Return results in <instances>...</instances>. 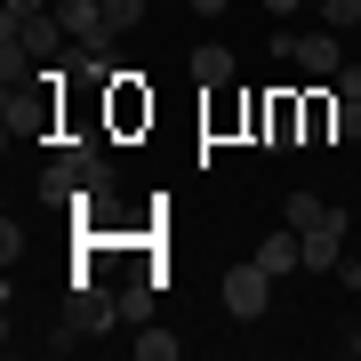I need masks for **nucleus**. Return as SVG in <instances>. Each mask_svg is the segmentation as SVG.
Here are the masks:
<instances>
[{
	"mask_svg": "<svg viewBox=\"0 0 361 361\" xmlns=\"http://www.w3.org/2000/svg\"><path fill=\"white\" fill-rule=\"evenodd\" d=\"M56 16H65V32L80 49H104L113 40V16H104V0H56Z\"/></svg>",
	"mask_w": 361,
	"mask_h": 361,
	"instance_id": "7ed1b4c3",
	"label": "nucleus"
},
{
	"mask_svg": "<svg viewBox=\"0 0 361 361\" xmlns=\"http://www.w3.org/2000/svg\"><path fill=\"white\" fill-rule=\"evenodd\" d=\"M104 16H113V32H129L137 16H145V0H104Z\"/></svg>",
	"mask_w": 361,
	"mask_h": 361,
	"instance_id": "f8f14e48",
	"label": "nucleus"
},
{
	"mask_svg": "<svg viewBox=\"0 0 361 361\" xmlns=\"http://www.w3.org/2000/svg\"><path fill=\"white\" fill-rule=\"evenodd\" d=\"M329 137L361 145V104H353V97H337V104H329Z\"/></svg>",
	"mask_w": 361,
	"mask_h": 361,
	"instance_id": "9d476101",
	"label": "nucleus"
},
{
	"mask_svg": "<svg viewBox=\"0 0 361 361\" xmlns=\"http://www.w3.org/2000/svg\"><path fill=\"white\" fill-rule=\"evenodd\" d=\"M297 8H313V0H265V16H297Z\"/></svg>",
	"mask_w": 361,
	"mask_h": 361,
	"instance_id": "4468645a",
	"label": "nucleus"
},
{
	"mask_svg": "<svg viewBox=\"0 0 361 361\" xmlns=\"http://www.w3.org/2000/svg\"><path fill=\"white\" fill-rule=\"evenodd\" d=\"M193 80H201V89H225V80H233V49L201 40V49H193Z\"/></svg>",
	"mask_w": 361,
	"mask_h": 361,
	"instance_id": "0eeeda50",
	"label": "nucleus"
},
{
	"mask_svg": "<svg viewBox=\"0 0 361 361\" xmlns=\"http://www.w3.org/2000/svg\"><path fill=\"white\" fill-rule=\"evenodd\" d=\"M265 297H273V273H265L257 257L225 273V313H233V322H257V313H265Z\"/></svg>",
	"mask_w": 361,
	"mask_h": 361,
	"instance_id": "f257e3e1",
	"label": "nucleus"
},
{
	"mask_svg": "<svg viewBox=\"0 0 361 361\" xmlns=\"http://www.w3.org/2000/svg\"><path fill=\"white\" fill-rule=\"evenodd\" d=\"M257 265L265 273H297V265H305V233H297V225L289 233H265V241H257Z\"/></svg>",
	"mask_w": 361,
	"mask_h": 361,
	"instance_id": "20e7f679",
	"label": "nucleus"
},
{
	"mask_svg": "<svg viewBox=\"0 0 361 361\" xmlns=\"http://www.w3.org/2000/svg\"><path fill=\"white\" fill-rule=\"evenodd\" d=\"M281 217H289L297 233H313V225H345V209H329L322 193H289V201H281Z\"/></svg>",
	"mask_w": 361,
	"mask_h": 361,
	"instance_id": "423d86ee",
	"label": "nucleus"
},
{
	"mask_svg": "<svg viewBox=\"0 0 361 361\" xmlns=\"http://www.w3.org/2000/svg\"><path fill=\"white\" fill-rule=\"evenodd\" d=\"M337 97H353V104H361V65H345V73H337Z\"/></svg>",
	"mask_w": 361,
	"mask_h": 361,
	"instance_id": "ddd939ff",
	"label": "nucleus"
},
{
	"mask_svg": "<svg viewBox=\"0 0 361 361\" xmlns=\"http://www.w3.org/2000/svg\"><path fill=\"white\" fill-rule=\"evenodd\" d=\"M121 322V297H97L89 273H80V297H73V329H113Z\"/></svg>",
	"mask_w": 361,
	"mask_h": 361,
	"instance_id": "39448f33",
	"label": "nucleus"
},
{
	"mask_svg": "<svg viewBox=\"0 0 361 361\" xmlns=\"http://www.w3.org/2000/svg\"><path fill=\"white\" fill-rule=\"evenodd\" d=\"M129 345H137V361H177V337L169 329H145V337H129Z\"/></svg>",
	"mask_w": 361,
	"mask_h": 361,
	"instance_id": "9b49d317",
	"label": "nucleus"
},
{
	"mask_svg": "<svg viewBox=\"0 0 361 361\" xmlns=\"http://www.w3.org/2000/svg\"><path fill=\"white\" fill-rule=\"evenodd\" d=\"M273 49L297 56L305 73H345V56H337V32H273Z\"/></svg>",
	"mask_w": 361,
	"mask_h": 361,
	"instance_id": "f03ea898",
	"label": "nucleus"
},
{
	"mask_svg": "<svg viewBox=\"0 0 361 361\" xmlns=\"http://www.w3.org/2000/svg\"><path fill=\"white\" fill-rule=\"evenodd\" d=\"M337 241H345V225H313L305 233V273H329L337 265Z\"/></svg>",
	"mask_w": 361,
	"mask_h": 361,
	"instance_id": "1a4fd4ad",
	"label": "nucleus"
},
{
	"mask_svg": "<svg viewBox=\"0 0 361 361\" xmlns=\"http://www.w3.org/2000/svg\"><path fill=\"white\" fill-rule=\"evenodd\" d=\"M185 8H193V16H225L233 0H185Z\"/></svg>",
	"mask_w": 361,
	"mask_h": 361,
	"instance_id": "2eb2a0df",
	"label": "nucleus"
},
{
	"mask_svg": "<svg viewBox=\"0 0 361 361\" xmlns=\"http://www.w3.org/2000/svg\"><path fill=\"white\" fill-rule=\"evenodd\" d=\"M345 353H353V361H361V329H345Z\"/></svg>",
	"mask_w": 361,
	"mask_h": 361,
	"instance_id": "dca6fc26",
	"label": "nucleus"
},
{
	"mask_svg": "<svg viewBox=\"0 0 361 361\" xmlns=\"http://www.w3.org/2000/svg\"><path fill=\"white\" fill-rule=\"evenodd\" d=\"M65 40H73V32H65V16H56V8H49V16H32V25H25V49H32V56H56Z\"/></svg>",
	"mask_w": 361,
	"mask_h": 361,
	"instance_id": "6e6552de",
	"label": "nucleus"
}]
</instances>
